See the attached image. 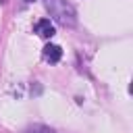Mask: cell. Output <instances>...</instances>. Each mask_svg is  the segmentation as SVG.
Here are the masks:
<instances>
[{
	"mask_svg": "<svg viewBox=\"0 0 133 133\" xmlns=\"http://www.w3.org/2000/svg\"><path fill=\"white\" fill-rule=\"evenodd\" d=\"M23 133H56V131L46 127V125H33V127H27Z\"/></svg>",
	"mask_w": 133,
	"mask_h": 133,
	"instance_id": "277c9868",
	"label": "cell"
},
{
	"mask_svg": "<svg viewBox=\"0 0 133 133\" xmlns=\"http://www.w3.org/2000/svg\"><path fill=\"white\" fill-rule=\"evenodd\" d=\"M35 33L48 39V37H52V35L56 33V29H54V25L50 23V19H39V21L35 23Z\"/></svg>",
	"mask_w": 133,
	"mask_h": 133,
	"instance_id": "3957f363",
	"label": "cell"
},
{
	"mask_svg": "<svg viewBox=\"0 0 133 133\" xmlns=\"http://www.w3.org/2000/svg\"><path fill=\"white\" fill-rule=\"evenodd\" d=\"M0 4H6V0H0Z\"/></svg>",
	"mask_w": 133,
	"mask_h": 133,
	"instance_id": "52a82bcc",
	"label": "cell"
},
{
	"mask_svg": "<svg viewBox=\"0 0 133 133\" xmlns=\"http://www.w3.org/2000/svg\"><path fill=\"white\" fill-rule=\"evenodd\" d=\"M31 94H33V96H39V94H42V87H39V85H31Z\"/></svg>",
	"mask_w": 133,
	"mask_h": 133,
	"instance_id": "5b68a950",
	"label": "cell"
},
{
	"mask_svg": "<svg viewBox=\"0 0 133 133\" xmlns=\"http://www.w3.org/2000/svg\"><path fill=\"white\" fill-rule=\"evenodd\" d=\"M42 54H44V60H48L50 64H54V62H58L62 58V48L56 46V44H46Z\"/></svg>",
	"mask_w": 133,
	"mask_h": 133,
	"instance_id": "7a4b0ae2",
	"label": "cell"
},
{
	"mask_svg": "<svg viewBox=\"0 0 133 133\" xmlns=\"http://www.w3.org/2000/svg\"><path fill=\"white\" fill-rule=\"evenodd\" d=\"M23 2H27V4H31V2H35V0H23Z\"/></svg>",
	"mask_w": 133,
	"mask_h": 133,
	"instance_id": "8992f818",
	"label": "cell"
},
{
	"mask_svg": "<svg viewBox=\"0 0 133 133\" xmlns=\"http://www.w3.org/2000/svg\"><path fill=\"white\" fill-rule=\"evenodd\" d=\"M44 6L48 15L62 27H75L77 25V12L71 2L66 0H44Z\"/></svg>",
	"mask_w": 133,
	"mask_h": 133,
	"instance_id": "6da1fadb",
	"label": "cell"
}]
</instances>
